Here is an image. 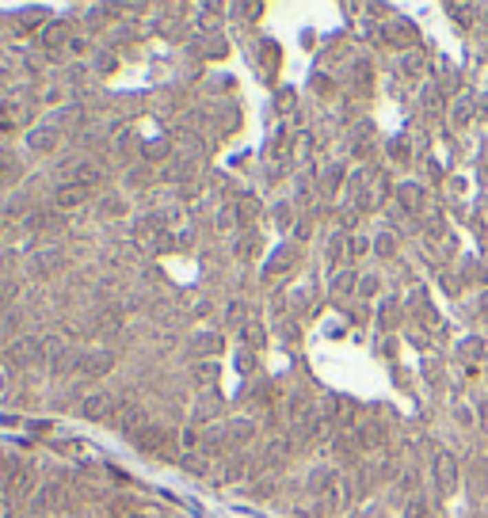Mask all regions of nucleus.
<instances>
[{
  "label": "nucleus",
  "mask_w": 488,
  "mask_h": 518,
  "mask_svg": "<svg viewBox=\"0 0 488 518\" xmlns=\"http://www.w3.org/2000/svg\"><path fill=\"white\" fill-rule=\"evenodd\" d=\"M118 427H123V431H130V435H138V431L145 427V411H138V408H126V411H123V420H118Z\"/></svg>",
  "instance_id": "nucleus-1"
},
{
  "label": "nucleus",
  "mask_w": 488,
  "mask_h": 518,
  "mask_svg": "<svg viewBox=\"0 0 488 518\" xmlns=\"http://www.w3.org/2000/svg\"><path fill=\"white\" fill-rule=\"evenodd\" d=\"M81 198H84V187H61L58 191V202L61 206H76Z\"/></svg>",
  "instance_id": "nucleus-3"
},
{
  "label": "nucleus",
  "mask_w": 488,
  "mask_h": 518,
  "mask_svg": "<svg viewBox=\"0 0 488 518\" xmlns=\"http://www.w3.org/2000/svg\"><path fill=\"white\" fill-rule=\"evenodd\" d=\"M107 408H111V400H107V396H103V393H96V396H92L88 404H84V411H88V416H103V411H107Z\"/></svg>",
  "instance_id": "nucleus-2"
}]
</instances>
